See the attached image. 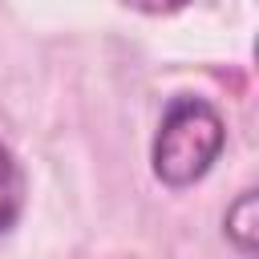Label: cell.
Returning <instances> with one entry per match:
<instances>
[{"mask_svg": "<svg viewBox=\"0 0 259 259\" xmlns=\"http://www.w3.org/2000/svg\"><path fill=\"white\" fill-rule=\"evenodd\" d=\"M223 146H227L223 113L202 97H174L154 134L150 162L166 186L182 190V186H194L219 162Z\"/></svg>", "mask_w": 259, "mask_h": 259, "instance_id": "1", "label": "cell"}, {"mask_svg": "<svg viewBox=\"0 0 259 259\" xmlns=\"http://www.w3.org/2000/svg\"><path fill=\"white\" fill-rule=\"evenodd\" d=\"M227 239H231L243 255L255 251V190H243V194L235 198V206L227 210Z\"/></svg>", "mask_w": 259, "mask_h": 259, "instance_id": "3", "label": "cell"}, {"mask_svg": "<svg viewBox=\"0 0 259 259\" xmlns=\"http://www.w3.org/2000/svg\"><path fill=\"white\" fill-rule=\"evenodd\" d=\"M125 8H134V12H146V16H166V12H178V8H186L190 0H121Z\"/></svg>", "mask_w": 259, "mask_h": 259, "instance_id": "4", "label": "cell"}, {"mask_svg": "<svg viewBox=\"0 0 259 259\" xmlns=\"http://www.w3.org/2000/svg\"><path fill=\"white\" fill-rule=\"evenodd\" d=\"M20 210H24V174H20V162L0 146V235L16 227Z\"/></svg>", "mask_w": 259, "mask_h": 259, "instance_id": "2", "label": "cell"}]
</instances>
